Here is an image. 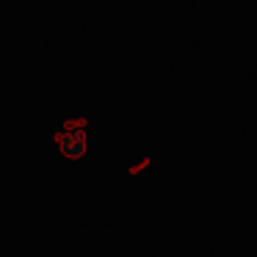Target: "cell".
Segmentation results:
<instances>
[{
  "mask_svg": "<svg viewBox=\"0 0 257 257\" xmlns=\"http://www.w3.org/2000/svg\"><path fill=\"white\" fill-rule=\"evenodd\" d=\"M56 147H58V152H61L64 158H69V161L86 158L89 150H91V136H89V130H86V124L83 122L64 124V127L58 130V136H56Z\"/></svg>",
  "mask_w": 257,
  "mask_h": 257,
  "instance_id": "obj_1",
  "label": "cell"
}]
</instances>
